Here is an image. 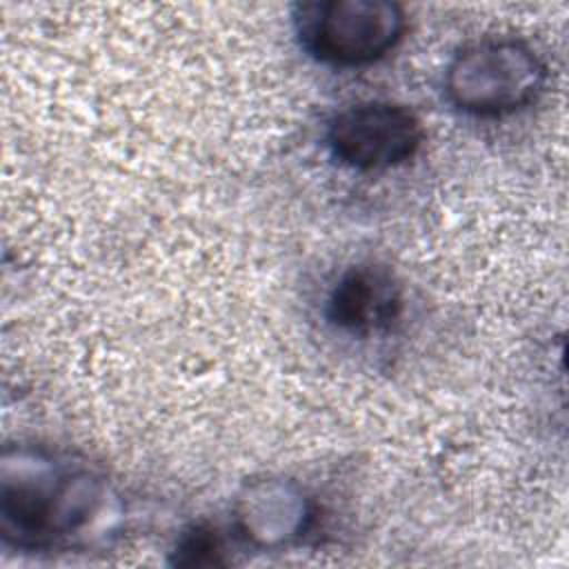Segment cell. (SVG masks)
<instances>
[{"label": "cell", "mask_w": 569, "mask_h": 569, "mask_svg": "<svg viewBox=\"0 0 569 569\" xmlns=\"http://www.w3.org/2000/svg\"><path fill=\"white\" fill-rule=\"evenodd\" d=\"M107 509V485L82 462L40 447H16L0 462V533L20 551L53 549L91 529Z\"/></svg>", "instance_id": "6da1fadb"}, {"label": "cell", "mask_w": 569, "mask_h": 569, "mask_svg": "<svg viewBox=\"0 0 569 569\" xmlns=\"http://www.w3.org/2000/svg\"><path fill=\"white\" fill-rule=\"evenodd\" d=\"M291 27L309 58L353 69L387 56L400 42L407 16L391 0H305L293 4Z\"/></svg>", "instance_id": "3957f363"}, {"label": "cell", "mask_w": 569, "mask_h": 569, "mask_svg": "<svg viewBox=\"0 0 569 569\" xmlns=\"http://www.w3.org/2000/svg\"><path fill=\"white\" fill-rule=\"evenodd\" d=\"M425 140L420 118L400 102L365 100L340 109L327 124V147L342 167L385 171L411 160Z\"/></svg>", "instance_id": "277c9868"}, {"label": "cell", "mask_w": 569, "mask_h": 569, "mask_svg": "<svg viewBox=\"0 0 569 569\" xmlns=\"http://www.w3.org/2000/svg\"><path fill=\"white\" fill-rule=\"evenodd\" d=\"M405 291L396 273L376 262H358L345 269L331 284L325 316L338 331L371 338L387 333L402 318Z\"/></svg>", "instance_id": "5b68a950"}, {"label": "cell", "mask_w": 569, "mask_h": 569, "mask_svg": "<svg viewBox=\"0 0 569 569\" xmlns=\"http://www.w3.org/2000/svg\"><path fill=\"white\" fill-rule=\"evenodd\" d=\"M311 522V498L287 478L251 480L233 502L238 536L260 549H280L296 542L309 531Z\"/></svg>", "instance_id": "8992f818"}, {"label": "cell", "mask_w": 569, "mask_h": 569, "mask_svg": "<svg viewBox=\"0 0 569 569\" xmlns=\"http://www.w3.org/2000/svg\"><path fill=\"white\" fill-rule=\"evenodd\" d=\"M224 542L216 527L211 525H191L182 531L173 549V562L182 567H204L222 562Z\"/></svg>", "instance_id": "52a82bcc"}, {"label": "cell", "mask_w": 569, "mask_h": 569, "mask_svg": "<svg viewBox=\"0 0 569 569\" xmlns=\"http://www.w3.org/2000/svg\"><path fill=\"white\" fill-rule=\"evenodd\" d=\"M545 82V60L516 36L471 40L451 56L445 69L449 104L476 118H502L529 107Z\"/></svg>", "instance_id": "7a4b0ae2"}]
</instances>
